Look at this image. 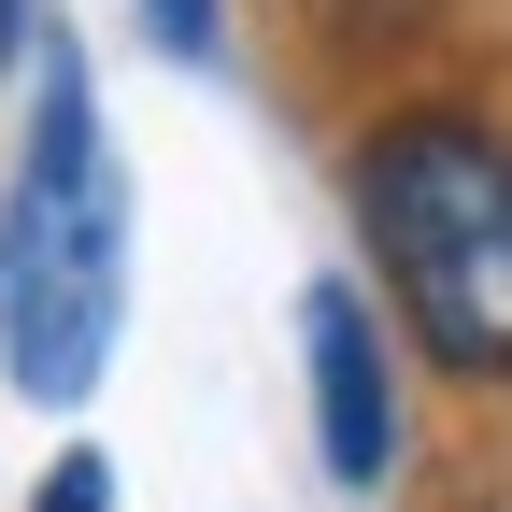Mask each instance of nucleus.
Returning <instances> with one entry per match:
<instances>
[{
    "instance_id": "obj_1",
    "label": "nucleus",
    "mask_w": 512,
    "mask_h": 512,
    "mask_svg": "<svg viewBox=\"0 0 512 512\" xmlns=\"http://www.w3.org/2000/svg\"><path fill=\"white\" fill-rule=\"evenodd\" d=\"M356 228L399 328L512 399V128L484 100H399L356 143Z\"/></svg>"
},
{
    "instance_id": "obj_2",
    "label": "nucleus",
    "mask_w": 512,
    "mask_h": 512,
    "mask_svg": "<svg viewBox=\"0 0 512 512\" xmlns=\"http://www.w3.org/2000/svg\"><path fill=\"white\" fill-rule=\"evenodd\" d=\"M114 313H128V185H114L86 72L43 57L15 185H0V370H15V399L72 413L114 356Z\"/></svg>"
},
{
    "instance_id": "obj_3",
    "label": "nucleus",
    "mask_w": 512,
    "mask_h": 512,
    "mask_svg": "<svg viewBox=\"0 0 512 512\" xmlns=\"http://www.w3.org/2000/svg\"><path fill=\"white\" fill-rule=\"evenodd\" d=\"M299 356H313V441H328V470L384 484L399 470V356H384L370 299L356 285H313L299 299Z\"/></svg>"
},
{
    "instance_id": "obj_4",
    "label": "nucleus",
    "mask_w": 512,
    "mask_h": 512,
    "mask_svg": "<svg viewBox=\"0 0 512 512\" xmlns=\"http://www.w3.org/2000/svg\"><path fill=\"white\" fill-rule=\"evenodd\" d=\"M313 15H328L342 43H399V29H441L456 0H313Z\"/></svg>"
},
{
    "instance_id": "obj_5",
    "label": "nucleus",
    "mask_w": 512,
    "mask_h": 512,
    "mask_svg": "<svg viewBox=\"0 0 512 512\" xmlns=\"http://www.w3.org/2000/svg\"><path fill=\"white\" fill-rule=\"evenodd\" d=\"M143 29H157L171 57H214V43H228V0H143Z\"/></svg>"
},
{
    "instance_id": "obj_6",
    "label": "nucleus",
    "mask_w": 512,
    "mask_h": 512,
    "mask_svg": "<svg viewBox=\"0 0 512 512\" xmlns=\"http://www.w3.org/2000/svg\"><path fill=\"white\" fill-rule=\"evenodd\" d=\"M43 512H114V470H100V456H57V470H43Z\"/></svg>"
},
{
    "instance_id": "obj_7",
    "label": "nucleus",
    "mask_w": 512,
    "mask_h": 512,
    "mask_svg": "<svg viewBox=\"0 0 512 512\" xmlns=\"http://www.w3.org/2000/svg\"><path fill=\"white\" fill-rule=\"evenodd\" d=\"M15 29H29V0H0V43H15Z\"/></svg>"
}]
</instances>
